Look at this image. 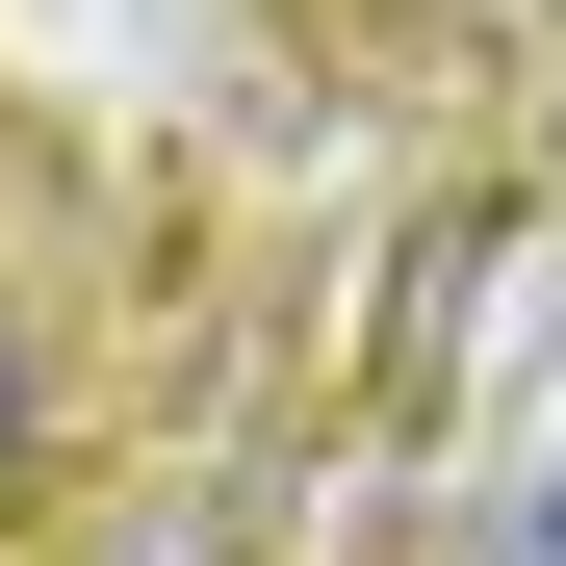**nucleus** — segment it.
Segmentation results:
<instances>
[{
    "instance_id": "1",
    "label": "nucleus",
    "mask_w": 566,
    "mask_h": 566,
    "mask_svg": "<svg viewBox=\"0 0 566 566\" xmlns=\"http://www.w3.org/2000/svg\"><path fill=\"white\" fill-rule=\"evenodd\" d=\"M463 566H566V463H541V490H515L490 541H463Z\"/></svg>"
}]
</instances>
